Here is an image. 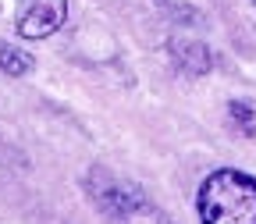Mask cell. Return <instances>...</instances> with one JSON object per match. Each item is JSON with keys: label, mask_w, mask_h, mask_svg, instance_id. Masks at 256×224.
<instances>
[{"label": "cell", "mask_w": 256, "mask_h": 224, "mask_svg": "<svg viewBox=\"0 0 256 224\" xmlns=\"http://www.w3.org/2000/svg\"><path fill=\"white\" fill-rule=\"evenodd\" d=\"M196 210L203 224H256V178L235 168L206 174Z\"/></svg>", "instance_id": "obj_1"}, {"label": "cell", "mask_w": 256, "mask_h": 224, "mask_svg": "<svg viewBox=\"0 0 256 224\" xmlns=\"http://www.w3.org/2000/svg\"><path fill=\"white\" fill-rule=\"evenodd\" d=\"M86 188H89L92 203L100 206L110 220H118V224H124L136 210H142V206H146L142 192H139L136 185L118 182V178H114V174H107V171H92V174H89V182H86Z\"/></svg>", "instance_id": "obj_2"}, {"label": "cell", "mask_w": 256, "mask_h": 224, "mask_svg": "<svg viewBox=\"0 0 256 224\" xmlns=\"http://www.w3.org/2000/svg\"><path fill=\"white\" fill-rule=\"evenodd\" d=\"M68 18V0H18L14 25L25 40H43Z\"/></svg>", "instance_id": "obj_3"}, {"label": "cell", "mask_w": 256, "mask_h": 224, "mask_svg": "<svg viewBox=\"0 0 256 224\" xmlns=\"http://www.w3.org/2000/svg\"><path fill=\"white\" fill-rule=\"evenodd\" d=\"M171 54L185 72H206L210 68V54L203 43H188V40H171Z\"/></svg>", "instance_id": "obj_4"}, {"label": "cell", "mask_w": 256, "mask_h": 224, "mask_svg": "<svg viewBox=\"0 0 256 224\" xmlns=\"http://www.w3.org/2000/svg\"><path fill=\"white\" fill-rule=\"evenodd\" d=\"M0 68L8 75H28L32 72V57L25 50H18L14 43H0Z\"/></svg>", "instance_id": "obj_5"}, {"label": "cell", "mask_w": 256, "mask_h": 224, "mask_svg": "<svg viewBox=\"0 0 256 224\" xmlns=\"http://www.w3.org/2000/svg\"><path fill=\"white\" fill-rule=\"evenodd\" d=\"M228 110H232V121H235V128L242 136H256V114H252V107H246L242 100H235Z\"/></svg>", "instance_id": "obj_6"}]
</instances>
